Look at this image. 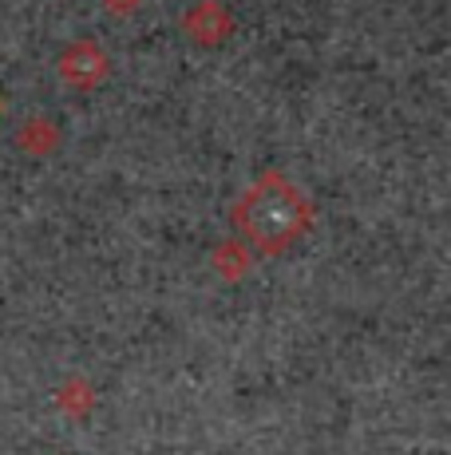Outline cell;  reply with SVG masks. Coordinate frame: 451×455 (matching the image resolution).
Returning a JSON list of instances; mask_svg holds the SVG:
<instances>
[{"label": "cell", "mask_w": 451, "mask_h": 455, "mask_svg": "<svg viewBox=\"0 0 451 455\" xmlns=\"http://www.w3.org/2000/svg\"><path fill=\"white\" fill-rule=\"evenodd\" d=\"M103 52L99 48H91V44H80V48H72L64 60H59V72H64V80H72V84H80V87H88L95 84L103 76Z\"/></svg>", "instance_id": "cell-2"}, {"label": "cell", "mask_w": 451, "mask_h": 455, "mask_svg": "<svg viewBox=\"0 0 451 455\" xmlns=\"http://www.w3.org/2000/svg\"><path fill=\"white\" fill-rule=\"evenodd\" d=\"M238 226L246 230V238L265 253H281L305 230V203L301 195L281 179H262L257 187H249L241 195L238 210H233Z\"/></svg>", "instance_id": "cell-1"}]
</instances>
